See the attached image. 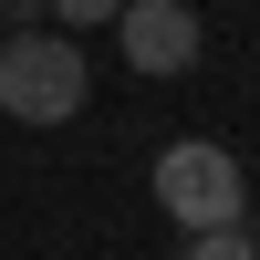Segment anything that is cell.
Instances as JSON below:
<instances>
[{"mask_svg":"<svg viewBox=\"0 0 260 260\" xmlns=\"http://www.w3.org/2000/svg\"><path fill=\"white\" fill-rule=\"evenodd\" d=\"M83 94H94L83 42H62L52 21H31V31L0 42V115H11V125H73Z\"/></svg>","mask_w":260,"mask_h":260,"instance_id":"cell-1","label":"cell"},{"mask_svg":"<svg viewBox=\"0 0 260 260\" xmlns=\"http://www.w3.org/2000/svg\"><path fill=\"white\" fill-rule=\"evenodd\" d=\"M156 208L177 229H219V219L250 208V177L219 136H177V146H156Z\"/></svg>","mask_w":260,"mask_h":260,"instance_id":"cell-2","label":"cell"},{"mask_svg":"<svg viewBox=\"0 0 260 260\" xmlns=\"http://www.w3.org/2000/svg\"><path fill=\"white\" fill-rule=\"evenodd\" d=\"M104 31L125 42V62H136L146 83H177V73H198V52H208V31H198V0H125Z\"/></svg>","mask_w":260,"mask_h":260,"instance_id":"cell-3","label":"cell"},{"mask_svg":"<svg viewBox=\"0 0 260 260\" xmlns=\"http://www.w3.org/2000/svg\"><path fill=\"white\" fill-rule=\"evenodd\" d=\"M187 260H260L250 219H219V229H187Z\"/></svg>","mask_w":260,"mask_h":260,"instance_id":"cell-4","label":"cell"},{"mask_svg":"<svg viewBox=\"0 0 260 260\" xmlns=\"http://www.w3.org/2000/svg\"><path fill=\"white\" fill-rule=\"evenodd\" d=\"M42 11H52V31H104L125 0H42Z\"/></svg>","mask_w":260,"mask_h":260,"instance_id":"cell-5","label":"cell"},{"mask_svg":"<svg viewBox=\"0 0 260 260\" xmlns=\"http://www.w3.org/2000/svg\"><path fill=\"white\" fill-rule=\"evenodd\" d=\"M0 21H11V31H31V21H42V0H0Z\"/></svg>","mask_w":260,"mask_h":260,"instance_id":"cell-6","label":"cell"}]
</instances>
